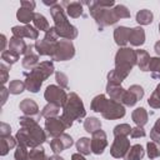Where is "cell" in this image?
I'll return each mask as SVG.
<instances>
[{
  "label": "cell",
  "instance_id": "obj_1",
  "mask_svg": "<svg viewBox=\"0 0 160 160\" xmlns=\"http://www.w3.org/2000/svg\"><path fill=\"white\" fill-rule=\"evenodd\" d=\"M19 124L21 129L15 136L19 144L28 148H36L46 140L44 130L39 126L35 119H31L30 116H22L19 119Z\"/></svg>",
  "mask_w": 160,
  "mask_h": 160
},
{
  "label": "cell",
  "instance_id": "obj_2",
  "mask_svg": "<svg viewBox=\"0 0 160 160\" xmlns=\"http://www.w3.org/2000/svg\"><path fill=\"white\" fill-rule=\"evenodd\" d=\"M138 62L136 51L130 48H122L118 51L115 56V69L108 74V80L110 84H119L129 75L132 66Z\"/></svg>",
  "mask_w": 160,
  "mask_h": 160
},
{
  "label": "cell",
  "instance_id": "obj_3",
  "mask_svg": "<svg viewBox=\"0 0 160 160\" xmlns=\"http://www.w3.org/2000/svg\"><path fill=\"white\" fill-rule=\"evenodd\" d=\"M50 12L55 24V30L60 38H64L65 40H72L78 35V30L75 26H72L65 15V11L61 6V4H55L50 8Z\"/></svg>",
  "mask_w": 160,
  "mask_h": 160
},
{
  "label": "cell",
  "instance_id": "obj_4",
  "mask_svg": "<svg viewBox=\"0 0 160 160\" xmlns=\"http://www.w3.org/2000/svg\"><path fill=\"white\" fill-rule=\"evenodd\" d=\"M52 72H54V64L51 61H42L30 72L25 71L24 75L26 78L25 80L26 89L31 92H38L42 81L48 79Z\"/></svg>",
  "mask_w": 160,
  "mask_h": 160
},
{
  "label": "cell",
  "instance_id": "obj_5",
  "mask_svg": "<svg viewBox=\"0 0 160 160\" xmlns=\"http://www.w3.org/2000/svg\"><path fill=\"white\" fill-rule=\"evenodd\" d=\"M62 108L64 109H62V114L60 118L66 125V128H70L74 120L80 121L85 116V109H84L82 101L75 92H70V95L68 96L66 104Z\"/></svg>",
  "mask_w": 160,
  "mask_h": 160
},
{
  "label": "cell",
  "instance_id": "obj_6",
  "mask_svg": "<svg viewBox=\"0 0 160 160\" xmlns=\"http://www.w3.org/2000/svg\"><path fill=\"white\" fill-rule=\"evenodd\" d=\"M74 54H75V50H74V45H72L71 40L64 39V40H60L56 42L51 59L58 60V61H65V60L71 59L74 56Z\"/></svg>",
  "mask_w": 160,
  "mask_h": 160
},
{
  "label": "cell",
  "instance_id": "obj_7",
  "mask_svg": "<svg viewBox=\"0 0 160 160\" xmlns=\"http://www.w3.org/2000/svg\"><path fill=\"white\" fill-rule=\"evenodd\" d=\"M44 98L49 104H54L58 106H64L68 100V95L65 90H62V88H59L56 85H49L45 90Z\"/></svg>",
  "mask_w": 160,
  "mask_h": 160
},
{
  "label": "cell",
  "instance_id": "obj_8",
  "mask_svg": "<svg viewBox=\"0 0 160 160\" xmlns=\"http://www.w3.org/2000/svg\"><path fill=\"white\" fill-rule=\"evenodd\" d=\"M101 114L106 119H120L125 115V109H124V106L121 105L120 101H116V100H112V99L111 100L106 99V101L102 106Z\"/></svg>",
  "mask_w": 160,
  "mask_h": 160
},
{
  "label": "cell",
  "instance_id": "obj_9",
  "mask_svg": "<svg viewBox=\"0 0 160 160\" xmlns=\"http://www.w3.org/2000/svg\"><path fill=\"white\" fill-rule=\"evenodd\" d=\"M65 129H68V128L64 124V121L61 120V118H58V116L49 118L45 121V130H46L48 135L51 138H59L61 134H64L62 131Z\"/></svg>",
  "mask_w": 160,
  "mask_h": 160
},
{
  "label": "cell",
  "instance_id": "obj_10",
  "mask_svg": "<svg viewBox=\"0 0 160 160\" xmlns=\"http://www.w3.org/2000/svg\"><path fill=\"white\" fill-rule=\"evenodd\" d=\"M129 149H130V141H129L128 136H115V140L111 145L110 152L114 158L120 159L126 155Z\"/></svg>",
  "mask_w": 160,
  "mask_h": 160
},
{
  "label": "cell",
  "instance_id": "obj_11",
  "mask_svg": "<svg viewBox=\"0 0 160 160\" xmlns=\"http://www.w3.org/2000/svg\"><path fill=\"white\" fill-rule=\"evenodd\" d=\"M142 96H144L142 88L139 86V85H131L129 88V90H125V92L122 95V99H121V102L124 105H126V106H132Z\"/></svg>",
  "mask_w": 160,
  "mask_h": 160
},
{
  "label": "cell",
  "instance_id": "obj_12",
  "mask_svg": "<svg viewBox=\"0 0 160 160\" xmlns=\"http://www.w3.org/2000/svg\"><path fill=\"white\" fill-rule=\"evenodd\" d=\"M106 145H108L106 134L101 129L95 131L92 134V138H91V152H94L96 155H100V154L104 152Z\"/></svg>",
  "mask_w": 160,
  "mask_h": 160
},
{
  "label": "cell",
  "instance_id": "obj_13",
  "mask_svg": "<svg viewBox=\"0 0 160 160\" xmlns=\"http://www.w3.org/2000/svg\"><path fill=\"white\" fill-rule=\"evenodd\" d=\"M12 35L14 36H18V38H29V39H32V40H36L38 39V35H39V31L36 28L31 26V25H22V26H14L12 28Z\"/></svg>",
  "mask_w": 160,
  "mask_h": 160
},
{
  "label": "cell",
  "instance_id": "obj_14",
  "mask_svg": "<svg viewBox=\"0 0 160 160\" xmlns=\"http://www.w3.org/2000/svg\"><path fill=\"white\" fill-rule=\"evenodd\" d=\"M34 48L35 46H32V45H28V50L22 59V66L30 71L34 70L39 65V54L34 52V50H32Z\"/></svg>",
  "mask_w": 160,
  "mask_h": 160
},
{
  "label": "cell",
  "instance_id": "obj_15",
  "mask_svg": "<svg viewBox=\"0 0 160 160\" xmlns=\"http://www.w3.org/2000/svg\"><path fill=\"white\" fill-rule=\"evenodd\" d=\"M61 6L65 8L66 14L70 18H79L82 15V4L80 1H62Z\"/></svg>",
  "mask_w": 160,
  "mask_h": 160
},
{
  "label": "cell",
  "instance_id": "obj_16",
  "mask_svg": "<svg viewBox=\"0 0 160 160\" xmlns=\"http://www.w3.org/2000/svg\"><path fill=\"white\" fill-rule=\"evenodd\" d=\"M130 30L129 28L126 26H119L115 29L114 31V39H115V42L120 46H124L129 42V36H130Z\"/></svg>",
  "mask_w": 160,
  "mask_h": 160
},
{
  "label": "cell",
  "instance_id": "obj_17",
  "mask_svg": "<svg viewBox=\"0 0 160 160\" xmlns=\"http://www.w3.org/2000/svg\"><path fill=\"white\" fill-rule=\"evenodd\" d=\"M9 50L14 51L15 54H18L20 56V54H25L28 50V45L25 44V41L21 38L18 36H12L9 41Z\"/></svg>",
  "mask_w": 160,
  "mask_h": 160
},
{
  "label": "cell",
  "instance_id": "obj_18",
  "mask_svg": "<svg viewBox=\"0 0 160 160\" xmlns=\"http://www.w3.org/2000/svg\"><path fill=\"white\" fill-rule=\"evenodd\" d=\"M129 41L131 45L134 46H140L144 44L145 41V32L142 30V28L138 26L130 30V36H129Z\"/></svg>",
  "mask_w": 160,
  "mask_h": 160
},
{
  "label": "cell",
  "instance_id": "obj_19",
  "mask_svg": "<svg viewBox=\"0 0 160 160\" xmlns=\"http://www.w3.org/2000/svg\"><path fill=\"white\" fill-rule=\"evenodd\" d=\"M19 108H20V110H21L25 115H28V116H34V115H36V114H38V110H39L36 102H35L32 99H24V100L20 102Z\"/></svg>",
  "mask_w": 160,
  "mask_h": 160
},
{
  "label": "cell",
  "instance_id": "obj_20",
  "mask_svg": "<svg viewBox=\"0 0 160 160\" xmlns=\"http://www.w3.org/2000/svg\"><path fill=\"white\" fill-rule=\"evenodd\" d=\"M144 149L140 144H135L132 146H130V149L128 150L126 155L124 156V160H140L144 156Z\"/></svg>",
  "mask_w": 160,
  "mask_h": 160
},
{
  "label": "cell",
  "instance_id": "obj_21",
  "mask_svg": "<svg viewBox=\"0 0 160 160\" xmlns=\"http://www.w3.org/2000/svg\"><path fill=\"white\" fill-rule=\"evenodd\" d=\"M106 91H108V94L110 95V98H111L112 100L121 101L122 95H124V92H125V89H122L119 84H110V82H108Z\"/></svg>",
  "mask_w": 160,
  "mask_h": 160
},
{
  "label": "cell",
  "instance_id": "obj_22",
  "mask_svg": "<svg viewBox=\"0 0 160 160\" xmlns=\"http://www.w3.org/2000/svg\"><path fill=\"white\" fill-rule=\"evenodd\" d=\"M34 16H35V12H34L32 10L26 9V8H22V6H21V8L18 10V12H16L18 20H19L20 22L25 24V25H28L30 21H34Z\"/></svg>",
  "mask_w": 160,
  "mask_h": 160
},
{
  "label": "cell",
  "instance_id": "obj_23",
  "mask_svg": "<svg viewBox=\"0 0 160 160\" xmlns=\"http://www.w3.org/2000/svg\"><path fill=\"white\" fill-rule=\"evenodd\" d=\"M136 59H138V65L140 70L148 71L149 70V64H150V56L145 50H136Z\"/></svg>",
  "mask_w": 160,
  "mask_h": 160
},
{
  "label": "cell",
  "instance_id": "obj_24",
  "mask_svg": "<svg viewBox=\"0 0 160 160\" xmlns=\"http://www.w3.org/2000/svg\"><path fill=\"white\" fill-rule=\"evenodd\" d=\"M148 118L149 115L144 108H138L132 111V120L138 126H144L148 122Z\"/></svg>",
  "mask_w": 160,
  "mask_h": 160
},
{
  "label": "cell",
  "instance_id": "obj_25",
  "mask_svg": "<svg viewBox=\"0 0 160 160\" xmlns=\"http://www.w3.org/2000/svg\"><path fill=\"white\" fill-rule=\"evenodd\" d=\"M0 145H1V151H0V154H1V155H6L8 151H9L10 149H12V148L16 145V139L11 138V135H9V136H1Z\"/></svg>",
  "mask_w": 160,
  "mask_h": 160
},
{
  "label": "cell",
  "instance_id": "obj_26",
  "mask_svg": "<svg viewBox=\"0 0 160 160\" xmlns=\"http://www.w3.org/2000/svg\"><path fill=\"white\" fill-rule=\"evenodd\" d=\"M76 149L79 151V154L82 155H88L91 151V140L88 138H81L78 140L76 142Z\"/></svg>",
  "mask_w": 160,
  "mask_h": 160
},
{
  "label": "cell",
  "instance_id": "obj_27",
  "mask_svg": "<svg viewBox=\"0 0 160 160\" xmlns=\"http://www.w3.org/2000/svg\"><path fill=\"white\" fill-rule=\"evenodd\" d=\"M136 21L140 25H149L152 21V12L148 9H142L136 14Z\"/></svg>",
  "mask_w": 160,
  "mask_h": 160
},
{
  "label": "cell",
  "instance_id": "obj_28",
  "mask_svg": "<svg viewBox=\"0 0 160 160\" xmlns=\"http://www.w3.org/2000/svg\"><path fill=\"white\" fill-rule=\"evenodd\" d=\"M34 25H35V28L38 29V30H42V31H48L49 29H50V25H49V22H48V20H46V18L44 16V15H41V14H38V12H35V16H34Z\"/></svg>",
  "mask_w": 160,
  "mask_h": 160
},
{
  "label": "cell",
  "instance_id": "obj_29",
  "mask_svg": "<svg viewBox=\"0 0 160 160\" xmlns=\"http://www.w3.org/2000/svg\"><path fill=\"white\" fill-rule=\"evenodd\" d=\"M84 128H85V130H86L88 132L94 134L95 131L100 130L101 122H100V120L96 119V118H88V119L84 121Z\"/></svg>",
  "mask_w": 160,
  "mask_h": 160
},
{
  "label": "cell",
  "instance_id": "obj_30",
  "mask_svg": "<svg viewBox=\"0 0 160 160\" xmlns=\"http://www.w3.org/2000/svg\"><path fill=\"white\" fill-rule=\"evenodd\" d=\"M59 110H60V106L54 105V104H48V105L41 110L40 116H44V118H46V119H49V118H55V116H58Z\"/></svg>",
  "mask_w": 160,
  "mask_h": 160
},
{
  "label": "cell",
  "instance_id": "obj_31",
  "mask_svg": "<svg viewBox=\"0 0 160 160\" xmlns=\"http://www.w3.org/2000/svg\"><path fill=\"white\" fill-rule=\"evenodd\" d=\"M148 156L150 159H155L160 156V141H149L148 142Z\"/></svg>",
  "mask_w": 160,
  "mask_h": 160
},
{
  "label": "cell",
  "instance_id": "obj_32",
  "mask_svg": "<svg viewBox=\"0 0 160 160\" xmlns=\"http://www.w3.org/2000/svg\"><path fill=\"white\" fill-rule=\"evenodd\" d=\"M149 70L154 79H160V58H151L149 64Z\"/></svg>",
  "mask_w": 160,
  "mask_h": 160
},
{
  "label": "cell",
  "instance_id": "obj_33",
  "mask_svg": "<svg viewBox=\"0 0 160 160\" xmlns=\"http://www.w3.org/2000/svg\"><path fill=\"white\" fill-rule=\"evenodd\" d=\"M29 160H46L45 158V150L40 145L36 148H31L29 151Z\"/></svg>",
  "mask_w": 160,
  "mask_h": 160
},
{
  "label": "cell",
  "instance_id": "obj_34",
  "mask_svg": "<svg viewBox=\"0 0 160 160\" xmlns=\"http://www.w3.org/2000/svg\"><path fill=\"white\" fill-rule=\"evenodd\" d=\"M1 60H2L4 62H8V64L12 65L14 62H16V61L19 60V55L15 54V52L11 51V50H4V51L1 52Z\"/></svg>",
  "mask_w": 160,
  "mask_h": 160
},
{
  "label": "cell",
  "instance_id": "obj_35",
  "mask_svg": "<svg viewBox=\"0 0 160 160\" xmlns=\"http://www.w3.org/2000/svg\"><path fill=\"white\" fill-rule=\"evenodd\" d=\"M25 88H26V86H25V82H22V81H20V80H12V81L10 82V85H9V92L16 95V94L22 92Z\"/></svg>",
  "mask_w": 160,
  "mask_h": 160
},
{
  "label": "cell",
  "instance_id": "obj_36",
  "mask_svg": "<svg viewBox=\"0 0 160 160\" xmlns=\"http://www.w3.org/2000/svg\"><path fill=\"white\" fill-rule=\"evenodd\" d=\"M105 101H106L105 95H98V96H95L94 100L91 101V109L94 111H96V112H101Z\"/></svg>",
  "mask_w": 160,
  "mask_h": 160
},
{
  "label": "cell",
  "instance_id": "obj_37",
  "mask_svg": "<svg viewBox=\"0 0 160 160\" xmlns=\"http://www.w3.org/2000/svg\"><path fill=\"white\" fill-rule=\"evenodd\" d=\"M26 149H28V146L19 144L15 150V154H14L15 160H29V151Z\"/></svg>",
  "mask_w": 160,
  "mask_h": 160
},
{
  "label": "cell",
  "instance_id": "obj_38",
  "mask_svg": "<svg viewBox=\"0 0 160 160\" xmlns=\"http://www.w3.org/2000/svg\"><path fill=\"white\" fill-rule=\"evenodd\" d=\"M50 148H51V150H52L55 154H60L62 150L66 149V148H65V144L62 142V140H61L60 136H59V138H54V139L50 141Z\"/></svg>",
  "mask_w": 160,
  "mask_h": 160
},
{
  "label": "cell",
  "instance_id": "obj_39",
  "mask_svg": "<svg viewBox=\"0 0 160 160\" xmlns=\"http://www.w3.org/2000/svg\"><path fill=\"white\" fill-rule=\"evenodd\" d=\"M131 132V128L128 124H120L114 128V135L115 136H128Z\"/></svg>",
  "mask_w": 160,
  "mask_h": 160
},
{
  "label": "cell",
  "instance_id": "obj_40",
  "mask_svg": "<svg viewBox=\"0 0 160 160\" xmlns=\"http://www.w3.org/2000/svg\"><path fill=\"white\" fill-rule=\"evenodd\" d=\"M114 12H115V15H116L118 19L130 18V12H129L128 8L124 6V5H116V6L114 8Z\"/></svg>",
  "mask_w": 160,
  "mask_h": 160
},
{
  "label": "cell",
  "instance_id": "obj_41",
  "mask_svg": "<svg viewBox=\"0 0 160 160\" xmlns=\"http://www.w3.org/2000/svg\"><path fill=\"white\" fill-rule=\"evenodd\" d=\"M150 138L152 141H160V119H158L156 122L154 124L150 131Z\"/></svg>",
  "mask_w": 160,
  "mask_h": 160
},
{
  "label": "cell",
  "instance_id": "obj_42",
  "mask_svg": "<svg viewBox=\"0 0 160 160\" xmlns=\"http://www.w3.org/2000/svg\"><path fill=\"white\" fill-rule=\"evenodd\" d=\"M55 78H56V81H58V84L60 85V88H62V89L68 88V76H66L64 72H60V71H58V72L55 74Z\"/></svg>",
  "mask_w": 160,
  "mask_h": 160
},
{
  "label": "cell",
  "instance_id": "obj_43",
  "mask_svg": "<svg viewBox=\"0 0 160 160\" xmlns=\"http://www.w3.org/2000/svg\"><path fill=\"white\" fill-rule=\"evenodd\" d=\"M146 134H145V130H144V128L142 126H135L134 129H131V132H130V136L132 138V139H135V138H144Z\"/></svg>",
  "mask_w": 160,
  "mask_h": 160
},
{
  "label": "cell",
  "instance_id": "obj_44",
  "mask_svg": "<svg viewBox=\"0 0 160 160\" xmlns=\"http://www.w3.org/2000/svg\"><path fill=\"white\" fill-rule=\"evenodd\" d=\"M148 102H149V105H150L151 108H154V109H160V99H159L154 92H152V95L149 98Z\"/></svg>",
  "mask_w": 160,
  "mask_h": 160
},
{
  "label": "cell",
  "instance_id": "obj_45",
  "mask_svg": "<svg viewBox=\"0 0 160 160\" xmlns=\"http://www.w3.org/2000/svg\"><path fill=\"white\" fill-rule=\"evenodd\" d=\"M10 132H11V128L8 124L1 122V125H0V134H1V136H9Z\"/></svg>",
  "mask_w": 160,
  "mask_h": 160
},
{
  "label": "cell",
  "instance_id": "obj_46",
  "mask_svg": "<svg viewBox=\"0 0 160 160\" xmlns=\"http://www.w3.org/2000/svg\"><path fill=\"white\" fill-rule=\"evenodd\" d=\"M0 69H1V82L2 84H5L6 81H8V66L5 65V62H2L1 65H0Z\"/></svg>",
  "mask_w": 160,
  "mask_h": 160
},
{
  "label": "cell",
  "instance_id": "obj_47",
  "mask_svg": "<svg viewBox=\"0 0 160 160\" xmlns=\"http://www.w3.org/2000/svg\"><path fill=\"white\" fill-rule=\"evenodd\" d=\"M21 6L22 8H26V9H30V10H34L35 1H21Z\"/></svg>",
  "mask_w": 160,
  "mask_h": 160
},
{
  "label": "cell",
  "instance_id": "obj_48",
  "mask_svg": "<svg viewBox=\"0 0 160 160\" xmlns=\"http://www.w3.org/2000/svg\"><path fill=\"white\" fill-rule=\"evenodd\" d=\"M1 91H2V104H5V101H6V96H8V94H10V92H9V90L5 89V88H2Z\"/></svg>",
  "mask_w": 160,
  "mask_h": 160
},
{
  "label": "cell",
  "instance_id": "obj_49",
  "mask_svg": "<svg viewBox=\"0 0 160 160\" xmlns=\"http://www.w3.org/2000/svg\"><path fill=\"white\" fill-rule=\"evenodd\" d=\"M71 160H85V158L81 154H74L71 156Z\"/></svg>",
  "mask_w": 160,
  "mask_h": 160
},
{
  "label": "cell",
  "instance_id": "obj_50",
  "mask_svg": "<svg viewBox=\"0 0 160 160\" xmlns=\"http://www.w3.org/2000/svg\"><path fill=\"white\" fill-rule=\"evenodd\" d=\"M46 160H64V159H62L61 156H59V155H56V154H55V155H52V156L48 158Z\"/></svg>",
  "mask_w": 160,
  "mask_h": 160
},
{
  "label": "cell",
  "instance_id": "obj_51",
  "mask_svg": "<svg viewBox=\"0 0 160 160\" xmlns=\"http://www.w3.org/2000/svg\"><path fill=\"white\" fill-rule=\"evenodd\" d=\"M1 50L4 51V48H5V44H6V38H5V35H1Z\"/></svg>",
  "mask_w": 160,
  "mask_h": 160
},
{
  "label": "cell",
  "instance_id": "obj_52",
  "mask_svg": "<svg viewBox=\"0 0 160 160\" xmlns=\"http://www.w3.org/2000/svg\"><path fill=\"white\" fill-rule=\"evenodd\" d=\"M155 52H156L158 55H160V41H158V42L155 44Z\"/></svg>",
  "mask_w": 160,
  "mask_h": 160
},
{
  "label": "cell",
  "instance_id": "obj_53",
  "mask_svg": "<svg viewBox=\"0 0 160 160\" xmlns=\"http://www.w3.org/2000/svg\"><path fill=\"white\" fill-rule=\"evenodd\" d=\"M154 94H155V95H156V96H158V98L160 99V84H159V85L156 86V89H155V91H154Z\"/></svg>",
  "mask_w": 160,
  "mask_h": 160
},
{
  "label": "cell",
  "instance_id": "obj_54",
  "mask_svg": "<svg viewBox=\"0 0 160 160\" xmlns=\"http://www.w3.org/2000/svg\"><path fill=\"white\" fill-rule=\"evenodd\" d=\"M159 29H160V24H159Z\"/></svg>",
  "mask_w": 160,
  "mask_h": 160
}]
</instances>
